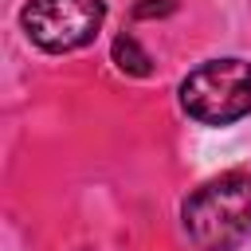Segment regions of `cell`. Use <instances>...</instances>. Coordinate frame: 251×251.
<instances>
[{"instance_id": "obj_3", "label": "cell", "mask_w": 251, "mask_h": 251, "mask_svg": "<svg viewBox=\"0 0 251 251\" xmlns=\"http://www.w3.org/2000/svg\"><path fill=\"white\" fill-rule=\"evenodd\" d=\"M106 20V0H27L20 24L39 51L63 55L94 43Z\"/></svg>"}, {"instance_id": "obj_5", "label": "cell", "mask_w": 251, "mask_h": 251, "mask_svg": "<svg viewBox=\"0 0 251 251\" xmlns=\"http://www.w3.org/2000/svg\"><path fill=\"white\" fill-rule=\"evenodd\" d=\"M176 8V0H137L133 4V20H153V16H169Z\"/></svg>"}, {"instance_id": "obj_4", "label": "cell", "mask_w": 251, "mask_h": 251, "mask_svg": "<svg viewBox=\"0 0 251 251\" xmlns=\"http://www.w3.org/2000/svg\"><path fill=\"white\" fill-rule=\"evenodd\" d=\"M110 55H114L118 71H122V75H129V78H149V75H153V59H149V51H145L129 31H122V35L114 39Z\"/></svg>"}, {"instance_id": "obj_2", "label": "cell", "mask_w": 251, "mask_h": 251, "mask_svg": "<svg viewBox=\"0 0 251 251\" xmlns=\"http://www.w3.org/2000/svg\"><path fill=\"white\" fill-rule=\"evenodd\" d=\"M180 106L204 126H231L251 114V63L208 59L180 82Z\"/></svg>"}, {"instance_id": "obj_1", "label": "cell", "mask_w": 251, "mask_h": 251, "mask_svg": "<svg viewBox=\"0 0 251 251\" xmlns=\"http://www.w3.org/2000/svg\"><path fill=\"white\" fill-rule=\"evenodd\" d=\"M196 251H235L251 239V173L204 180L180 208Z\"/></svg>"}]
</instances>
